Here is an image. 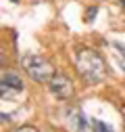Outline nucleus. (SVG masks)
Returning a JSON list of instances; mask_svg holds the SVG:
<instances>
[{"label": "nucleus", "mask_w": 125, "mask_h": 132, "mask_svg": "<svg viewBox=\"0 0 125 132\" xmlns=\"http://www.w3.org/2000/svg\"><path fill=\"white\" fill-rule=\"evenodd\" d=\"M94 17H96V9L88 11V15H86V21H94Z\"/></svg>", "instance_id": "obj_8"}, {"label": "nucleus", "mask_w": 125, "mask_h": 132, "mask_svg": "<svg viewBox=\"0 0 125 132\" xmlns=\"http://www.w3.org/2000/svg\"><path fill=\"white\" fill-rule=\"evenodd\" d=\"M75 67L86 82H100L104 78L106 65H104V59L96 51H92V48H79L75 53Z\"/></svg>", "instance_id": "obj_1"}, {"label": "nucleus", "mask_w": 125, "mask_h": 132, "mask_svg": "<svg viewBox=\"0 0 125 132\" xmlns=\"http://www.w3.org/2000/svg\"><path fill=\"white\" fill-rule=\"evenodd\" d=\"M0 90H2V96L6 94V90H15V92H21L23 90V82L19 76H15L11 71L2 73V82H0Z\"/></svg>", "instance_id": "obj_5"}, {"label": "nucleus", "mask_w": 125, "mask_h": 132, "mask_svg": "<svg viewBox=\"0 0 125 132\" xmlns=\"http://www.w3.org/2000/svg\"><path fill=\"white\" fill-rule=\"evenodd\" d=\"M15 132H40V130L34 128V126H21L19 130H15Z\"/></svg>", "instance_id": "obj_7"}, {"label": "nucleus", "mask_w": 125, "mask_h": 132, "mask_svg": "<svg viewBox=\"0 0 125 132\" xmlns=\"http://www.w3.org/2000/svg\"><path fill=\"white\" fill-rule=\"evenodd\" d=\"M121 67H123V71H125V59H123V61H121Z\"/></svg>", "instance_id": "obj_10"}, {"label": "nucleus", "mask_w": 125, "mask_h": 132, "mask_svg": "<svg viewBox=\"0 0 125 132\" xmlns=\"http://www.w3.org/2000/svg\"><path fill=\"white\" fill-rule=\"evenodd\" d=\"M121 4H123V6H125V0H121Z\"/></svg>", "instance_id": "obj_11"}, {"label": "nucleus", "mask_w": 125, "mask_h": 132, "mask_svg": "<svg viewBox=\"0 0 125 132\" xmlns=\"http://www.w3.org/2000/svg\"><path fill=\"white\" fill-rule=\"evenodd\" d=\"M13 2H17V0H13Z\"/></svg>", "instance_id": "obj_12"}, {"label": "nucleus", "mask_w": 125, "mask_h": 132, "mask_svg": "<svg viewBox=\"0 0 125 132\" xmlns=\"http://www.w3.org/2000/svg\"><path fill=\"white\" fill-rule=\"evenodd\" d=\"M115 48H119V51H121V53L125 55V44H121V42H117V44H115Z\"/></svg>", "instance_id": "obj_9"}, {"label": "nucleus", "mask_w": 125, "mask_h": 132, "mask_svg": "<svg viewBox=\"0 0 125 132\" xmlns=\"http://www.w3.org/2000/svg\"><path fill=\"white\" fill-rule=\"evenodd\" d=\"M94 122V130H96V132H113L111 128H108L104 122H100V120H92Z\"/></svg>", "instance_id": "obj_6"}, {"label": "nucleus", "mask_w": 125, "mask_h": 132, "mask_svg": "<svg viewBox=\"0 0 125 132\" xmlns=\"http://www.w3.org/2000/svg\"><path fill=\"white\" fill-rule=\"evenodd\" d=\"M21 67L25 69V73L34 80V82H40V84H44V82H50L52 76H54V67L50 61H46L44 57L40 55H23L21 57Z\"/></svg>", "instance_id": "obj_2"}, {"label": "nucleus", "mask_w": 125, "mask_h": 132, "mask_svg": "<svg viewBox=\"0 0 125 132\" xmlns=\"http://www.w3.org/2000/svg\"><path fill=\"white\" fill-rule=\"evenodd\" d=\"M48 88L54 96L58 98H69L73 94V82L67 78V76H62V73H54L52 80L48 82Z\"/></svg>", "instance_id": "obj_3"}, {"label": "nucleus", "mask_w": 125, "mask_h": 132, "mask_svg": "<svg viewBox=\"0 0 125 132\" xmlns=\"http://www.w3.org/2000/svg\"><path fill=\"white\" fill-rule=\"evenodd\" d=\"M67 120H69V128L73 130V132H96L94 130V122L92 120H88L84 113H79V111H69L67 113Z\"/></svg>", "instance_id": "obj_4"}]
</instances>
